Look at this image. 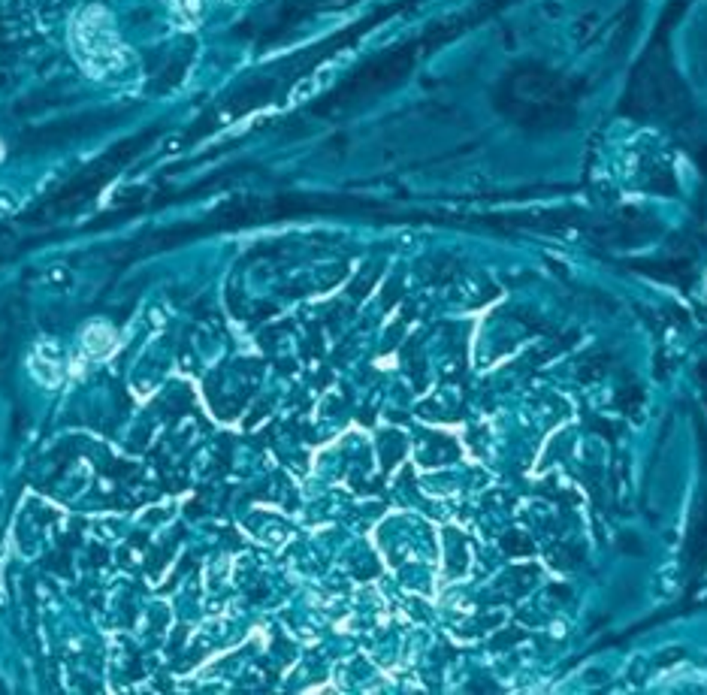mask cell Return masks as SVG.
Masks as SVG:
<instances>
[{
  "label": "cell",
  "instance_id": "6da1fadb",
  "mask_svg": "<svg viewBox=\"0 0 707 695\" xmlns=\"http://www.w3.org/2000/svg\"><path fill=\"white\" fill-rule=\"evenodd\" d=\"M73 55L88 70V76H106L124 67V46L115 34L112 16L103 6H91L76 18L70 30Z\"/></svg>",
  "mask_w": 707,
  "mask_h": 695
},
{
  "label": "cell",
  "instance_id": "7a4b0ae2",
  "mask_svg": "<svg viewBox=\"0 0 707 695\" xmlns=\"http://www.w3.org/2000/svg\"><path fill=\"white\" fill-rule=\"evenodd\" d=\"M30 372L40 384L46 387H58L64 381V363L58 357V345L55 342H42V345L30 354Z\"/></svg>",
  "mask_w": 707,
  "mask_h": 695
},
{
  "label": "cell",
  "instance_id": "3957f363",
  "mask_svg": "<svg viewBox=\"0 0 707 695\" xmlns=\"http://www.w3.org/2000/svg\"><path fill=\"white\" fill-rule=\"evenodd\" d=\"M82 348H85V354H88L91 360H103V357H109L112 351L118 348V336H115V330H112L109 324L97 320V324H88V327H85V333H82Z\"/></svg>",
  "mask_w": 707,
  "mask_h": 695
},
{
  "label": "cell",
  "instance_id": "277c9868",
  "mask_svg": "<svg viewBox=\"0 0 707 695\" xmlns=\"http://www.w3.org/2000/svg\"><path fill=\"white\" fill-rule=\"evenodd\" d=\"M203 18V4L200 0H173V21L176 28H197Z\"/></svg>",
  "mask_w": 707,
  "mask_h": 695
},
{
  "label": "cell",
  "instance_id": "5b68a950",
  "mask_svg": "<svg viewBox=\"0 0 707 695\" xmlns=\"http://www.w3.org/2000/svg\"><path fill=\"white\" fill-rule=\"evenodd\" d=\"M0 157H4V143H0Z\"/></svg>",
  "mask_w": 707,
  "mask_h": 695
}]
</instances>
